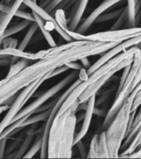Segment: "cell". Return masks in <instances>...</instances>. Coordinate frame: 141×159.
Masks as SVG:
<instances>
[{
	"label": "cell",
	"mask_w": 141,
	"mask_h": 159,
	"mask_svg": "<svg viewBox=\"0 0 141 159\" xmlns=\"http://www.w3.org/2000/svg\"><path fill=\"white\" fill-rule=\"evenodd\" d=\"M118 44L117 42L73 40L37 52L39 59L32 64H30V60L21 58L11 65L7 75L0 80V106L7 99L55 68L65 66L67 62L80 61L83 57L104 54Z\"/></svg>",
	"instance_id": "6da1fadb"
},
{
	"label": "cell",
	"mask_w": 141,
	"mask_h": 159,
	"mask_svg": "<svg viewBox=\"0 0 141 159\" xmlns=\"http://www.w3.org/2000/svg\"><path fill=\"white\" fill-rule=\"evenodd\" d=\"M137 49V46L129 47L112 57L111 59L107 61L92 74L89 75L87 80L77 84L70 93L62 106L60 107L57 114L64 112L77 99L80 103H82L87 101L93 94H97L100 89L117 71L123 70L126 66L131 64L134 59V52Z\"/></svg>",
	"instance_id": "7a4b0ae2"
},
{
	"label": "cell",
	"mask_w": 141,
	"mask_h": 159,
	"mask_svg": "<svg viewBox=\"0 0 141 159\" xmlns=\"http://www.w3.org/2000/svg\"><path fill=\"white\" fill-rule=\"evenodd\" d=\"M79 104L77 99L64 112L56 114L48 134L47 153L48 158H71L72 157Z\"/></svg>",
	"instance_id": "3957f363"
},
{
	"label": "cell",
	"mask_w": 141,
	"mask_h": 159,
	"mask_svg": "<svg viewBox=\"0 0 141 159\" xmlns=\"http://www.w3.org/2000/svg\"><path fill=\"white\" fill-rule=\"evenodd\" d=\"M134 94L129 96L120 109L109 126L105 131L109 158H116L119 157L120 151L126 136L128 128L135 116L136 111L131 112L132 101Z\"/></svg>",
	"instance_id": "277c9868"
},
{
	"label": "cell",
	"mask_w": 141,
	"mask_h": 159,
	"mask_svg": "<svg viewBox=\"0 0 141 159\" xmlns=\"http://www.w3.org/2000/svg\"><path fill=\"white\" fill-rule=\"evenodd\" d=\"M141 81V50L138 49L135 51L134 55V59L131 63V68L126 79L120 89H117L116 94L115 97L114 103L111 107L107 111L106 115L105 117L104 122L102 124V129H106L109 126L112 119H114L115 114L118 113L126 99L134 91L137 85Z\"/></svg>",
	"instance_id": "5b68a950"
},
{
	"label": "cell",
	"mask_w": 141,
	"mask_h": 159,
	"mask_svg": "<svg viewBox=\"0 0 141 159\" xmlns=\"http://www.w3.org/2000/svg\"><path fill=\"white\" fill-rule=\"evenodd\" d=\"M65 32L69 35L73 40H87V41H96V42H121L126 40L131 39L134 37H139L141 35V27H128L125 29L109 30L106 32H101L94 34L85 35L78 33L76 31L66 30Z\"/></svg>",
	"instance_id": "8992f818"
},
{
	"label": "cell",
	"mask_w": 141,
	"mask_h": 159,
	"mask_svg": "<svg viewBox=\"0 0 141 159\" xmlns=\"http://www.w3.org/2000/svg\"><path fill=\"white\" fill-rule=\"evenodd\" d=\"M50 72L46 75H44L39 80H37L36 81L32 82L29 85L25 87L24 89H22V92L17 94V98L15 99L13 103H12L9 107L8 111L4 116L3 119L0 122V134H2V131L7 128L9 124H12V119H14V117L17 114V113L20 111V109H22L26 103L28 101V99L34 94V93L37 90V89L44 83L47 80H49L48 75H49Z\"/></svg>",
	"instance_id": "52a82bcc"
},
{
	"label": "cell",
	"mask_w": 141,
	"mask_h": 159,
	"mask_svg": "<svg viewBox=\"0 0 141 159\" xmlns=\"http://www.w3.org/2000/svg\"><path fill=\"white\" fill-rule=\"evenodd\" d=\"M79 75V72L73 71L72 73H70L68 75L65 77L64 79H62L60 82H58L57 84H55L54 86H52L51 89L44 92L43 94H41L39 97H37V99H35L34 101L32 102L31 104H28L26 108L19 111L17 113V114L14 117V119H12V124L13 122L17 121L19 119L22 118L24 116H31L32 114H33L35 109H37L39 106H41L42 104H45L46 102L49 99H51L52 97H53L55 94H57L59 91H61L62 89H64L65 87L67 86L68 84L72 82L74 80L77 79V77ZM10 125V124H9Z\"/></svg>",
	"instance_id": "ba28073f"
},
{
	"label": "cell",
	"mask_w": 141,
	"mask_h": 159,
	"mask_svg": "<svg viewBox=\"0 0 141 159\" xmlns=\"http://www.w3.org/2000/svg\"><path fill=\"white\" fill-rule=\"evenodd\" d=\"M141 42V35L139 37H134V38H131V39L126 40L125 42L120 43L117 46H115V47L110 49L109 51H107L106 52H105L103 56H102L99 60H97L96 62H95L94 64L91 66L87 70V75H91L93 71H95L97 68H99L101 66L106 63L107 61H109L110 59H111L112 57H114L115 56H116L117 54H119L120 52H124L125 50H127L128 48L131 47H134V46H136L139 43Z\"/></svg>",
	"instance_id": "9c48e42d"
},
{
	"label": "cell",
	"mask_w": 141,
	"mask_h": 159,
	"mask_svg": "<svg viewBox=\"0 0 141 159\" xmlns=\"http://www.w3.org/2000/svg\"><path fill=\"white\" fill-rule=\"evenodd\" d=\"M23 3L27 6V7H29L32 12H36L37 15H39L40 17H42L44 21H46L47 23H50V24L53 25V26H54V29L57 31V33H58L66 42H69L73 41V39H72V37H70L69 35L67 34L64 30H62V27L57 24V21L55 19V17H52V15H50L49 12H47L44 8H42L40 5L37 4V2H33L32 0H24V1H23Z\"/></svg>",
	"instance_id": "30bf717a"
},
{
	"label": "cell",
	"mask_w": 141,
	"mask_h": 159,
	"mask_svg": "<svg viewBox=\"0 0 141 159\" xmlns=\"http://www.w3.org/2000/svg\"><path fill=\"white\" fill-rule=\"evenodd\" d=\"M122 0H104L88 17L84 20V22H82V25L79 27H77L76 32L81 34H84L85 32H87V30L89 29L91 26L95 22L96 19L99 17L100 15L104 13L106 10L113 7L118 2H121Z\"/></svg>",
	"instance_id": "8fae6325"
},
{
	"label": "cell",
	"mask_w": 141,
	"mask_h": 159,
	"mask_svg": "<svg viewBox=\"0 0 141 159\" xmlns=\"http://www.w3.org/2000/svg\"><path fill=\"white\" fill-rule=\"evenodd\" d=\"M96 94H93L87 100V109L85 110L86 112H85L84 118H83V124H82L81 130L75 136L74 146L77 142L80 141V140H82L83 138L87 135L88 131H89L90 126H91V124H92V117L94 115L93 110H94V108L96 106Z\"/></svg>",
	"instance_id": "7c38bea8"
},
{
	"label": "cell",
	"mask_w": 141,
	"mask_h": 159,
	"mask_svg": "<svg viewBox=\"0 0 141 159\" xmlns=\"http://www.w3.org/2000/svg\"><path fill=\"white\" fill-rule=\"evenodd\" d=\"M89 0H79L78 1V7L74 17L71 21L68 27V30L70 31H76L77 28L79 26L80 22L82 20V17L84 15V12L87 9V5H88Z\"/></svg>",
	"instance_id": "4fadbf2b"
},
{
	"label": "cell",
	"mask_w": 141,
	"mask_h": 159,
	"mask_svg": "<svg viewBox=\"0 0 141 159\" xmlns=\"http://www.w3.org/2000/svg\"><path fill=\"white\" fill-rule=\"evenodd\" d=\"M32 15H33V17H34V22H37V26H38V28L40 29L42 34L43 35V37H45V39L47 41V44L49 45L50 47H54L57 46V43L55 42V40L53 39V37L51 35L50 32L47 29L45 28V25H44V21L42 19V17H40L39 15H37L36 12H32Z\"/></svg>",
	"instance_id": "5bb4252c"
},
{
	"label": "cell",
	"mask_w": 141,
	"mask_h": 159,
	"mask_svg": "<svg viewBox=\"0 0 141 159\" xmlns=\"http://www.w3.org/2000/svg\"><path fill=\"white\" fill-rule=\"evenodd\" d=\"M50 112H51V109L45 110L43 112H41V113H38V114H37L36 115H33V116L31 115V116L27 117L24 121H22L19 124L18 128H21L22 129L25 127L30 126V125H32V124H37L38 122L46 121L47 118H48V116H49Z\"/></svg>",
	"instance_id": "9a60e30c"
},
{
	"label": "cell",
	"mask_w": 141,
	"mask_h": 159,
	"mask_svg": "<svg viewBox=\"0 0 141 159\" xmlns=\"http://www.w3.org/2000/svg\"><path fill=\"white\" fill-rule=\"evenodd\" d=\"M87 158H104L99 142V134H95L90 144L89 152H87Z\"/></svg>",
	"instance_id": "2e32d148"
},
{
	"label": "cell",
	"mask_w": 141,
	"mask_h": 159,
	"mask_svg": "<svg viewBox=\"0 0 141 159\" xmlns=\"http://www.w3.org/2000/svg\"><path fill=\"white\" fill-rule=\"evenodd\" d=\"M34 138V135L32 134H27V136L25 137V139H23L21 146L18 148V150H17L16 152H11L12 154L10 155H7L6 157H14V158H20V157H23L24 154L27 152V148H29L30 144L32 143V139Z\"/></svg>",
	"instance_id": "e0dca14e"
},
{
	"label": "cell",
	"mask_w": 141,
	"mask_h": 159,
	"mask_svg": "<svg viewBox=\"0 0 141 159\" xmlns=\"http://www.w3.org/2000/svg\"><path fill=\"white\" fill-rule=\"evenodd\" d=\"M141 145V126L139 129L138 132L135 134V136L134 137V139L131 141V143H129V145L125 149L124 151L122 152L121 154H119L118 157H128L129 154L132 153L133 152L139 148Z\"/></svg>",
	"instance_id": "ac0fdd59"
},
{
	"label": "cell",
	"mask_w": 141,
	"mask_h": 159,
	"mask_svg": "<svg viewBox=\"0 0 141 159\" xmlns=\"http://www.w3.org/2000/svg\"><path fill=\"white\" fill-rule=\"evenodd\" d=\"M29 29L27 30V33L23 37V39L19 44V46L17 47V49L21 50V51H25L26 47H27V45L29 44V42H31V40L34 36L35 32H37V30L38 29V26H37V22H32L29 26Z\"/></svg>",
	"instance_id": "d6986e66"
},
{
	"label": "cell",
	"mask_w": 141,
	"mask_h": 159,
	"mask_svg": "<svg viewBox=\"0 0 141 159\" xmlns=\"http://www.w3.org/2000/svg\"><path fill=\"white\" fill-rule=\"evenodd\" d=\"M32 22L29 21V20H23L21 22H18L17 24L13 25L12 27H9V28H7L5 30L4 32H3V35H2V37L5 38V37H11L12 35L17 34L19 32L24 30L26 27H27L28 26H30V24L32 23Z\"/></svg>",
	"instance_id": "ffe728a7"
},
{
	"label": "cell",
	"mask_w": 141,
	"mask_h": 159,
	"mask_svg": "<svg viewBox=\"0 0 141 159\" xmlns=\"http://www.w3.org/2000/svg\"><path fill=\"white\" fill-rule=\"evenodd\" d=\"M125 7L120 8L118 10L113 11V12H107V13H102L101 15H100L99 17H97L94 23H101V22H108V21H111V20L116 19L117 17H119L120 15L121 14V12L124 11Z\"/></svg>",
	"instance_id": "44dd1931"
},
{
	"label": "cell",
	"mask_w": 141,
	"mask_h": 159,
	"mask_svg": "<svg viewBox=\"0 0 141 159\" xmlns=\"http://www.w3.org/2000/svg\"><path fill=\"white\" fill-rule=\"evenodd\" d=\"M42 133L39 134L37 140L35 141L32 148L27 151V152L24 154L23 157H25V158H32L41 150V148H42Z\"/></svg>",
	"instance_id": "7402d4cb"
},
{
	"label": "cell",
	"mask_w": 141,
	"mask_h": 159,
	"mask_svg": "<svg viewBox=\"0 0 141 159\" xmlns=\"http://www.w3.org/2000/svg\"><path fill=\"white\" fill-rule=\"evenodd\" d=\"M128 17H129V15H128V9H127V7H125L124 11L121 12V14L120 15L119 17L116 18V21L115 22L113 26L111 27L110 30H119L121 29L122 27L124 26L125 23L128 21Z\"/></svg>",
	"instance_id": "603a6c76"
},
{
	"label": "cell",
	"mask_w": 141,
	"mask_h": 159,
	"mask_svg": "<svg viewBox=\"0 0 141 159\" xmlns=\"http://www.w3.org/2000/svg\"><path fill=\"white\" fill-rule=\"evenodd\" d=\"M133 94H134V97H133V101H132L131 112L136 111L137 109L141 105V81L134 89Z\"/></svg>",
	"instance_id": "cb8c5ba5"
},
{
	"label": "cell",
	"mask_w": 141,
	"mask_h": 159,
	"mask_svg": "<svg viewBox=\"0 0 141 159\" xmlns=\"http://www.w3.org/2000/svg\"><path fill=\"white\" fill-rule=\"evenodd\" d=\"M62 0H46L45 2L41 3V7L44 8L47 12H52L56 9V7Z\"/></svg>",
	"instance_id": "d4e9b609"
},
{
	"label": "cell",
	"mask_w": 141,
	"mask_h": 159,
	"mask_svg": "<svg viewBox=\"0 0 141 159\" xmlns=\"http://www.w3.org/2000/svg\"><path fill=\"white\" fill-rule=\"evenodd\" d=\"M15 17H20V18L25 20H29L31 22H34V17H33L32 12H26L24 10H17V12H15Z\"/></svg>",
	"instance_id": "484cf974"
},
{
	"label": "cell",
	"mask_w": 141,
	"mask_h": 159,
	"mask_svg": "<svg viewBox=\"0 0 141 159\" xmlns=\"http://www.w3.org/2000/svg\"><path fill=\"white\" fill-rule=\"evenodd\" d=\"M2 45L3 48H16L17 46V40L11 38L10 37L2 38Z\"/></svg>",
	"instance_id": "4316f807"
},
{
	"label": "cell",
	"mask_w": 141,
	"mask_h": 159,
	"mask_svg": "<svg viewBox=\"0 0 141 159\" xmlns=\"http://www.w3.org/2000/svg\"><path fill=\"white\" fill-rule=\"evenodd\" d=\"M77 1H78V0H62V2L57 5V7H56V9H57V8H61V9L66 11V10L69 9L71 7H72Z\"/></svg>",
	"instance_id": "83f0119b"
},
{
	"label": "cell",
	"mask_w": 141,
	"mask_h": 159,
	"mask_svg": "<svg viewBox=\"0 0 141 159\" xmlns=\"http://www.w3.org/2000/svg\"><path fill=\"white\" fill-rule=\"evenodd\" d=\"M57 99H54V100H52V102H49V103H47V104H42V105L38 107L37 109H35L34 112H33V114H38V113L43 112V111H45V110H47V109H52V107L54 106V104H56V102H57Z\"/></svg>",
	"instance_id": "f1b7e54d"
},
{
	"label": "cell",
	"mask_w": 141,
	"mask_h": 159,
	"mask_svg": "<svg viewBox=\"0 0 141 159\" xmlns=\"http://www.w3.org/2000/svg\"><path fill=\"white\" fill-rule=\"evenodd\" d=\"M112 91H113V89H109V90H107V91H106L105 93H103L98 99L96 98V106H99V105H101V104H103V103L109 98L110 95L111 94Z\"/></svg>",
	"instance_id": "f546056e"
},
{
	"label": "cell",
	"mask_w": 141,
	"mask_h": 159,
	"mask_svg": "<svg viewBox=\"0 0 141 159\" xmlns=\"http://www.w3.org/2000/svg\"><path fill=\"white\" fill-rule=\"evenodd\" d=\"M67 70H69L67 68V66H59V67H57V68H55L54 70H52V71L50 72L49 75H48V78L51 79L52 77L54 76H57L58 75L62 74V73H64L65 71H67Z\"/></svg>",
	"instance_id": "4dcf8cb0"
},
{
	"label": "cell",
	"mask_w": 141,
	"mask_h": 159,
	"mask_svg": "<svg viewBox=\"0 0 141 159\" xmlns=\"http://www.w3.org/2000/svg\"><path fill=\"white\" fill-rule=\"evenodd\" d=\"M75 146L77 147V150L79 152L80 155L82 157L85 158V157H87V149H86V147H85L84 143H83V142L82 140H80L77 143L75 144Z\"/></svg>",
	"instance_id": "1f68e13d"
},
{
	"label": "cell",
	"mask_w": 141,
	"mask_h": 159,
	"mask_svg": "<svg viewBox=\"0 0 141 159\" xmlns=\"http://www.w3.org/2000/svg\"><path fill=\"white\" fill-rule=\"evenodd\" d=\"M8 138H3L2 139L0 140V158L4 157L5 149H6V144H7V141Z\"/></svg>",
	"instance_id": "d6a6232c"
},
{
	"label": "cell",
	"mask_w": 141,
	"mask_h": 159,
	"mask_svg": "<svg viewBox=\"0 0 141 159\" xmlns=\"http://www.w3.org/2000/svg\"><path fill=\"white\" fill-rule=\"evenodd\" d=\"M22 139H17L16 140H14V141L12 142V143L10 144L9 146H8V148H7V152L6 153H11L13 150H14L16 148H17V146H19V144L21 143V141H22Z\"/></svg>",
	"instance_id": "836d02e7"
},
{
	"label": "cell",
	"mask_w": 141,
	"mask_h": 159,
	"mask_svg": "<svg viewBox=\"0 0 141 159\" xmlns=\"http://www.w3.org/2000/svg\"><path fill=\"white\" fill-rule=\"evenodd\" d=\"M66 66H67L68 69H73L74 70H80L82 68V66L79 64V63H77L76 61H70L67 62V64L65 65Z\"/></svg>",
	"instance_id": "e575fe53"
},
{
	"label": "cell",
	"mask_w": 141,
	"mask_h": 159,
	"mask_svg": "<svg viewBox=\"0 0 141 159\" xmlns=\"http://www.w3.org/2000/svg\"><path fill=\"white\" fill-rule=\"evenodd\" d=\"M106 113L107 111H106L104 109H99V108H97V106H95L94 110H93L94 115H96V116L101 117V118H105L106 115Z\"/></svg>",
	"instance_id": "d590c367"
},
{
	"label": "cell",
	"mask_w": 141,
	"mask_h": 159,
	"mask_svg": "<svg viewBox=\"0 0 141 159\" xmlns=\"http://www.w3.org/2000/svg\"><path fill=\"white\" fill-rule=\"evenodd\" d=\"M130 158H141V145L128 156Z\"/></svg>",
	"instance_id": "8d00e7d4"
},
{
	"label": "cell",
	"mask_w": 141,
	"mask_h": 159,
	"mask_svg": "<svg viewBox=\"0 0 141 159\" xmlns=\"http://www.w3.org/2000/svg\"><path fill=\"white\" fill-rule=\"evenodd\" d=\"M11 59L12 57H7L0 58V66H7L11 65Z\"/></svg>",
	"instance_id": "74e56055"
},
{
	"label": "cell",
	"mask_w": 141,
	"mask_h": 159,
	"mask_svg": "<svg viewBox=\"0 0 141 159\" xmlns=\"http://www.w3.org/2000/svg\"><path fill=\"white\" fill-rule=\"evenodd\" d=\"M80 61L82 62V66L84 69L87 70L91 66H92L91 63H90L89 60H88V57H83V58H82Z\"/></svg>",
	"instance_id": "f35d334b"
},
{
	"label": "cell",
	"mask_w": 141,
	"mask_h": 159,
	"mask_svg": "<svg viewBox=\"0 0 141 159\" xmlns=\"http://www.w3.org/2000/svg\"><path fill=\"white\" fill-rule=\"evenodd\" d=\"M10 6H11V5H5L0 2V12H7L10 9Z\"/></svg>",
	"instance_id": "ab89813d"
},
{
	"label": "cell",
	"mask_w": 141,
	"mask_h": 159,
	"mask_svg": "<svg viewBox=\"0 0 141 159\" xmlns=\"http://www.w3.org/2000/svg\"><path fill=\"white\" fill-rule=\"evenodd\" d=\"M8 109H9V106H7V105H5V104L1 105V106H0V114L6 111V110H7Z\"/></svg>",
	"instance_id": "60d3db41"
},
{
	"label": "cell",
	"mask_w": 141,
	"mask_h": 159,
	"mask_svg": "<svg viewBox=\"0 0 141 159\" xmlns=\"http://www.w3.org/2000/svg\"><path fill=\"white\" fill-rule=\"evenodd\" d=\"M5 13H6V12H0V22H1V21H2V17H4Z\"/></svg>",
	"instance_id": "b9f144b4"
},
{
	"label": "cell",
	"mask_w": 141,
	"mask_h": 159,
	"mask_svg": "<svg viewBox=\"0 0 141 159\" xmlns=\"http://www.w3.org/2000/svg\"><path fill=\"white\" fill-rule=\"evenodd\" d=\"M10 2H11V0H3V2H4L3 4L8 5V4H9Z\"/></svg>",
	"instance_id": "7bdbcfd3"
},
{
	"label": "cell",
	"mask_w": 141,
	"mask_h": 159,
	"mask_svg": "<svg viewBox=\"0 0 141 159\" xmlns=\"http://www.w3.org/2000/svg\"><path fill=\"white\" fill-rule=\"evenodd\" d=\"M136 46H137V47L139 48V49L141 50V42H140V43H139L138 45H136Z\"/></svg>",
	"instance_id": "ee69618b"
},
{
	"label": "cell",
	"mask_w": 141,
	"mask_h": 159,
	"mask_svg": "<svg viewBox=\"0 0 141 159\" xmlns=\"http://www.w3.org/2000/svg\"><path fill=\"white\" fill-rule=\"evenodd\" d=\"M45 1H46V0H41V3H42V2H45Z\"/></svg>",
	"instance_id": "f6af8a7d"
},
{
	"label": "cell",
	"mask_w": 141,
	"mask_h": 159,
	"mask_svg": "<svg viewBox=\"0 0 141 159\" xmlns=\"http://www.w3.org/2000/svg\"><path fill=\"white\" fill-rule=\"evenodd\" d=\"M32 1H33V2H37V0H32Z\"/></svg>",
	"instance_id": "bcb514c9"
}]
</instances>
